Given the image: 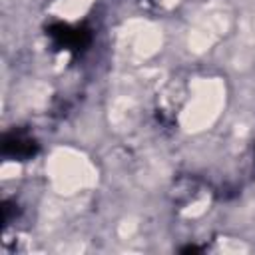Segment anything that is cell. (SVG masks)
Returning a JSON list of instances; mask_svg holds the SVG:
<instances>
[{"instance_id":"6da1fadb","label":"cell","mask_w":255,"mask_h":255,"mask_svg":"<svg viewBox=\"0 0 255 255\" xmlns=\"http://www.w3.org/2000/svg\"><path fill=\"white\" fill-rule=\"evenodd\" d=\"M50 38L54 40L56 48L60 50H70V52H80L82 46L88 44L90 36L84 28H74V26H68V24H56V26H50Z\"/></svg>"},{"instance_id":"7a4b0ae2","label":"cell","mask_w":255,"mask_h":255,"mask_svg":"<svg viewBox=\"0 0 255 255\" xmlns=\"http://www.w3.org/2000/svg\"><path fill=\"white\" fill-rule=\"evenodd\" d=\"M2 151H4V155H10V157L28 159L36 151V141L26 131H10V133L4 135Z\"/></svg>"}]
</instances>
